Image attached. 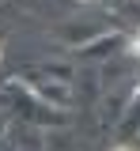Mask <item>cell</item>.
I'll list each match as a JSON object with an SVG mask.
<instances>
[{"mask_svg":"<svg viewBox=\"0 0 140 151\" xmlns=\"http://www.w3.org/2000/svg\"><path fill=\"white\" fill-rule=\"evenodd\" d=\"M129 53H140V34L133 38V42H129Z\"/></svg>","mask_w":140,"mask_h":151,"instance_id":"6da1fadb","label":"cell"},{"mask_svg":"<svg viewBox=\"0 0 140 151\" xmlns=\"http://www.w3.org/2000/svg\"><path fill=\"white\" fill-rule=\"evenodd\" d=\"M114 151H133V147H125V144H121V147H114Z\"/></svg>","mask_w":140,"mask_h":151,"instance_id":"7a4b0ae2","label":"cell"}]
</instances>
